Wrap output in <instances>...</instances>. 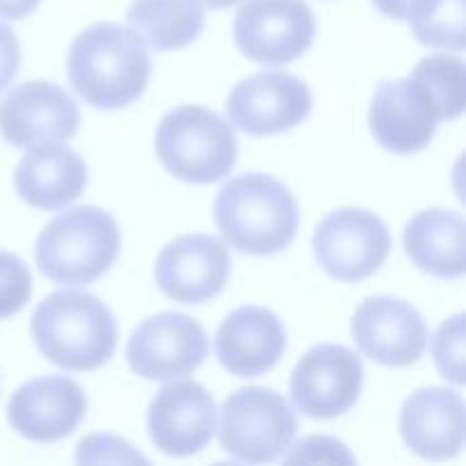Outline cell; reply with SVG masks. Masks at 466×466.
I'll list each match as a JSON object with an SVG mask.
<instances>
[{
	"label": "cell",
	"mask_w": 466,
	"mask_h": 466,
	"mask_svg": "<svg viewBox=\"0 0 466 466\" xmlns=\"http://www.w3.org/2000/svg\"><path fill=\"white\" fill-rule=\"evenodd\" d=\"M146 41L118 23H94L76 36L68 50V80L85 103L121 109L135 103L150 80Z\"/></svg>",
	"instance_id": "1"
},
{
	"label": "cell",
	"mask_w": 466,
	"mask_h": 466,
	"mask_svg": "<svg viewBox=\"0 0 466 466\" xmlns=\"http://www.w3.org/2000/svg\"><path fill=\"white\" fill-rule=\"evenodd\" d=\"M214 221L232 248L267 258L294 241L300 212L282 182L264 173H246L218 191Z\"/></svg>",
	"instance_id": "2"
},
{
	"label": "cell",
	"mask_w": 466,
	"mask_h": 466,
	"mask_svg": "<svg viewBox=\"0 0 466 466\" xmlns=\"http://www.w3.org/2000/svg\"><path fill=\"white\" fill-rule=\"evenodd\" d=\"M32 339L53 364L66 371H94L116 350L112 309L86 291H55L32 314Z\"/></svg>",
	"instance_id": "3"
},
{
	"label": "cell",
	"mask_w": 466,
	"mask_h": 466,
	"mask_svg": "<svg viewBox=\"0 0 466 466\" xmlns=\"http://www.w3.org/2000/svg\"><path fill=\"white\" fill-rule=\"evenodd\" d=\"M121 232L112 214L85 205L55 217L36 239L35 259L57 285H91L116 259Z\"/></svg>",
	"instance_id": "4"
},
{
	"label": "cell",
	"mask_w": 466,
	"mask_h": 466,
	"mask_svg": "<svg viewBox=\"0 0 466 466\" xmlns=\"http://www.w3.org/2000/svg\"><path fill=\"white\" fill-rule=\"evenodd\" d=\"M155 153L177 180L212 185L235 168L237 139L230 123L217 112L198 105H182L159 121Z\"/></svg>",
	"instance_id": "5"
},
{
	"label": "cell",
	"mask_w": 466,
	"mask_h": 466,
	"mask_svg": "<svg viewBox=\"0 0 466 466\" xmlns=\"http://www.w3.org/2000/svg\"><path fill=\"white\" fill-rule=\"evenodd\" d=\"M299 419L289 400L264 387H244L226 399L221 408L218 441L239 462H273L289 451Z\"/></svg>",
	"instance_id": "6"
},
{
	"label": "cell",
	"mask_w": 466,
	"mask_h": 466,
	"mask_svg": "<svg viewBox=\"0 0 466 466\" xmlns=\"http://www.w3.org/2000/svg\"><path fill=\"white\" fill-rule=\"evenodd\" d=\"M314 258L339 282L373 276L391 250V235L378 214L358 208L335 209L314 230Z\"/></svg>",
	"instance_id": "7"
},
{
	"label": "cell",
	"mask_w": 466,
	"mask_h": 466,
	"mask_svg": "<svg viewBox=\"0 0 466 466\" xmlns=\"http://www.w3.org/2000/svg\"><path fill=\"white\" fill-rule=\"evenodd\" d=\"M317 23L303 0H246L235 16V44L264 66H285L308 53Z\"/></svg>",
	"instance_id": "8"
},
{
	"label": "cell",
	"mask_w": 466,
	"mask_h": 466,
	"mask_svg": "<svg viewBox=\"0 0 466 466\" xmlns=\"http://www.w3.org/2000/svg\"><path fill=\"white\" fill-rule=\"evenodd\" d=\"M209 341L203 326L187 314L162 312L146 319L127 339V362L146 380H176L203 364Z\"/></svg>",
	"instance_id": "9"
},
{
	"label": "cell",
	"mask_w": 466,
	"mask_h": 466,
	"mask_svg": "<svg viewBox=\"0 0 466 466\" xmlns=\"http://www.w3.org/2000/svg\"><path fill=\"white\" fill-rule=\"evenodd\" d=\"M364 382L362 360L339 344L309 349L291 373V399L309 419H337L360 399Z\"/></svg>",
	"instance_id": "10"
},
{
	"label": "cell",
	"mask_w": 466,
	"mask_h": 466,
	"mask_svg": "<svg viewBox=\"0 0 466 466\" xmlns=\"http://www.w3.org/2000/svg\"><path fill=\"white\" fill-rule=\"evenodd\" d=\"M228 118L253 137L278 135L303 123L312 112V94L287 71H262L246 77L228 96Z\"/></svg>",
	"instance_id": "11"
},
{
	"label": "cell",
	"mask_w": 466,
	"mask_h": 466,
	"mask_svg": "<svg viewBox=\"0 0 466 466\" xmlns=\"http://www.w3.org/2000/svg\"><path fill=\"white\" fill-rule=\"evenodd\" d=\"M350 332L369 360L391 369L414 364L428 346V323L421 312L391 296L364 300L355 312Z\"/></svg>",
	"instance_id": "12"
},
{
	"label": "cell",
	"mask_w": 466,
	"mask_h": 466,
	"mask_svg": "<svg viewBox=\"0 0 466 466\" xmlns=\"http://www.w3.org/2000/svg\"><path fill=\"white\" fill-rule=\"evenodd\" d=\"M217 403L200 382L180 380L162 387L148 408L153 444L171 458H189L212 441Z\"/></svg>",
	"instance_id": "13"
},
{
	"label": "cell",
	"mask_w": 466,
	"mask_h": 466,
	"mask_svg": "<svg viewBox=\"0 0 466 466\" xmlns=\"http://www.w3.org/2000/svg\"><path fill=\"white\" fill-rule=\"evenodd\" d=\"M444 121L432 96L412 77L385 80L371 100L369 123L378 144L396 155L426 148Z\"/></svg>",
	"instance_id": "14"
},
{
	"label": "cell",
	"mask_w": 466,
	"mask_h": 466,
	"mask_svg": "<svg viewBox=\"0 0 466 466\" xmlns=\"http://www.w3.org/2000/svg\"><path fill=\"white\" fill-rule=\"evenodd\" d=\"M77 126L80 112L76 100L53 82L32 80L18 85L0 103V135L16 148L71 139Z\"/></svg>",
	"instance_id": "15"
},
{
	"label": "cell",
	"mask_w": 466,
	"mask_h": 466,
	"mask_svg": "<svg viewBox=\"0 0 466 466\" xmlns=\"http://www.w3.org/2000/svg\"><path fill=\"white\" fill-rule=\"evenodd\" d=\"M230 276V253L212 235H185L164 246L155 264L159 289L176 303L198 305L214 299Z\"/></svg>",
	"instance_id": "16"
},
{
	"label": "cell",
	"mask_w": 466,
	"mask_h": 466,
	"mask_svg": "<svg viewBox=\"0 0 466 466\" xmlns=\"http://www.w3.org/2000/svg\"><path fill=\"white\" fill-rule=\"evenodd\" d=\"M86 414V396L66 376H44L25 382L7 405L9 426L21 437L39 444L71 435Z\"/></svg>",
	"instance_id": "17"
},
{
	"label": "cell",
	"mask_w": 466,
	"mask_h": 466,
	"mask_svg": "<svg viewBox=\"0 0 466 466\" xmlns=\"http://www.w3.org/2000/svg\"><path fill=\"white\" fill-rule=\"evenodd\" d=\"M287 335L280 319L267 308L246 305L223 319L214 337V350L226 371L258 378L280 362Z\"/></svg>",
	"instance_id": "18"
},
{
	"label": "cell",
	"mask_w": 466,
	"mask_h": 466,
	"mask_svg": "<svg viewBox=\"0 0 466 466\" xmlns=\"http://www.w3.org/2000/svg\"><path fill=\"white\" fill-rule=\"evenodd\" d=\"M400 437L426 460H449L464 446V403L458 391L423 387L405 399L400 410Z\"/></svg>",
	"instance_id": "19"
},
{
	"label": "cell",
	"mask_w": 466,
	"mask_h": 466,
	"mask_svg": "<svg viewBox=\"0 0 466 466\" xmlns=\"http://www.w3.org/2000/svg\"><path fill=\"white\" fill-rule=\"evenodd\" d=\"M14 187L30 208L55 212L82 196L86 164L76 150L57 141L35 144L14 171Z\"/></svg>",
	"instance_id": "20"
},
{
	"label": "cell",
	"mask_w": 466,
	"mask_h": 466,
	"mask_svg": "<svg viewBox=\"0 0 466 466\" xmlns=\"http://www.w3.org/2000/svg\"><path fill=\"white\" fill-rule=\"evenodd\" d=\"M405 253L435 278L464 276V218L453 209H426L405 226Z\"/></svg>",
	"instance_id": "21"
},
{
	"label": "cell",
	"mask_w": 466,
	"mask_h": 466,
	"mask_svg": "<svg viewBox=\"0 0 466 466\" xmlns=\"http://www.w3.org/2000/svg\"><path fill=\"white\" fill-rule=\"evenodd\" d=\"M132 30L155 50H177L196 41L205 25L200 0H135L127 9Z\"/></svg>",
	"instance_id": "22"
},
{
	"label": "cell",
	"mask_w": 466,
	"mask_h": 466,
	"mask_svg": "<svg viewBox=\"0 0 466 466\" xmlns=\"http://www.w3.org/2000/svg\"><path fill=\"white\" fill-rule=\"evenodd\" d=\"M412 80H417L432 100L440 107L444 121H453L462 114L466 100V77L464 62L460 57L437 53L431 57H423L410 73Z\"/></svg>",
	"instance_id": "23"
},
{
	"label": "cell",
	"mask_w": 466,
	"mask_h": 466,
	"mask_svg": "<svg viewBox=\"0 0 466 466\" xmlns=\"http://www.w3.org/2000/svg\"><path fill=\"white\" fill-rule=\"evenodd\" d=\"M408 23L419 44L464 50V0H432L426 12Z\"/></svg>",
	"instance_id": "24"
},
{
	"label": "cell",
	"mask_w": 466,
	"mask_h": 466,
	"mask_svg": "<svg viewBox=\"0 0 466 466\" xmlns=\"http://www.w3.org/2000/svg\"><path fill=\"white\" fill-rule=\"evenodd\" d=\"M432 358L446 380L464 385V314L441 323L432 339Z\"/></svg>",
	"instance_id": "25"
},
{
	"label": "cell",
	"mask_w": 466,
	"mask_h": 466,
	"mask_svg": "<svg viewBox=\"0 0 466 466\" xmlns=\"http://www.w3.org/2000/svg\"><path fill=\"white\" fill-rule=\"evenodd\" d=\"M32 296V276L21 258L0 250V319L21 312Z\"/></svg>",
	"instance_id": "26"
},
{
	"label": "cell",
	"mask_w": 466,
	"mask_h": 466,
	"mask_svg": "<svg viewBox=\"0 0 466 466\" xmlns=\"http://www.w3.org/2000/svg\"><path fill=\"white\" fill-rule=\"evenodd\" d=\"M77 462H146V460L118 437L91 435L77 446Z\"/></svg>",
	"instance_id": "27"
},
{
	"label": "cell",
	"mask_w": 466,
	"mask_h": 466,
	"mask_svg": "<svg viewBox=\"0 0 466 466\" xmlns=\"http://www.w3.org/2000/svg\"><path fill=\"white\" fill-rule=\"evenodd\" d=\"M285 462H349L353 464L355 458L346 451L341 441L330 437H308L300 444L285 455Z\"/></svg>",
	"instance_id": "28"
},
{
	"label": "cell",
	"mask_w": 466,
	"mask_h": 466,
	"mask_svg": "<svg viewBox=\"0 0 466 466\" xmlns=\"http://www.w3.org/2000/svg\"><path fill=\"white\" fill-rule=\"evenodd\" d=\"M21 66V46L12 27L0 23V91L7 89Z\"/></svg>",
	"instance_id": "29"
},
{
	"label": "cell",
	"mask_w": 466,
	"mask_h": 466,
	"mask_svg": "<svg viewBox=\"0 0 466 466\" xmlns=\"http://www.w3.org/2000/svg\"><path fill=\"white\" fill-rule=\"evenodd\" d=\"M432 0H373L378 12L394 21H412L431 7Z\"/></svg>",
	"instance_id": "30"
},
{
	"label": "cell",
	"mask_w": 466,
	"mask_h": 466,
	"mask_svg": "<svg viewBox=\"0 0 466 466\" xmlns=\"http://www.w3.org/2000/svg\"><path fill=\"white\" fill-rule=\"evenodd\" d=\"M41 0H0V18L7 21H21L27 14L39 7Z\"/></svg>",
	"instance_id": "31"
},
{
	"label": "cell",
	"mask_w": 466,
	"mask_h": 466,
	"mask_svg": "<svg viewBox=\"0 0 466 466\" xmlns=\"http://www.w3.org/2000/svg\"><path fill=\"white\" fill-rule=\"evenodd\" d=\"M200 3L209 5V7L214 9H226V7H232V5H237L239 0H200Z\"/></svg>",
	"instance_id": "32"
}]
</instances>
